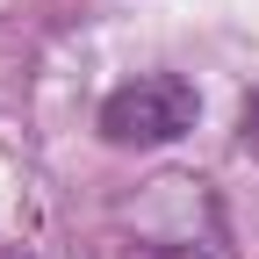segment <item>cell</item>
Masks as SVG:
<instances>
[{
  "instance_id": "obj_1",
  "label": "cell",
  "mask_w": 259,
  "mask_h": 259,
  "mask_svg": "<svg viewBox=\"0 0 259 259\" xmlns=\"http://www.w3.org/2000/svg\"><path fill=\"white\" fill-rule=\"evenodd\" d=\"M194 115H202V101L180 72H144L101 101V137L108 144H173L194 130Z\"/></svg>"
}]
</instances>
